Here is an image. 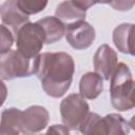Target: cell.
<instances>
[{
  "mask_svg": "<svg viewBox=\"0 0 135 135\" xmlns=\"http://www.w3.org/2000/svg\"><path fill=\"white\" fill-rule=\"evenodd\" d=\"M74 71V60L68 53H42L36 57L35 75L41 81L44 92L51 97L59 98L66 93Z\"/></svg>",
  "mask_w": 135,
  "mask_h": 135,
  "instance_id": "obj_1",
  "label": "cell"
},
{
  "mask_svg": "<svg viewBox=\"0 0 135 135\" xmlns=\"http://www.w3.org/2000/svg\"><path fill=\"white\" fill-rule=\"evenodd\" d=\"M110 79V96L113 108L121 112L133 109L135 105L134 80L129 66L123 62L117 63Z\"/></svg>",
  "mask_w": 135,
  "mask_h": 135,
  "instance_id": "obj_2",
  "label": "cell"
},
{
  "mask_svg": "<svg viewBox=\"0 0 135 135\" xmlns=\"http://www.w3.org/2000/svg\"><path fill=\"white\" fill-rule=\"evenodd\" d=\"M35 58H26L18 50L0 53V79L12 80L35 74Z\"/></svg>",
  "mask_w": 135,
  "mask_h": 135,
  "instance_id": "obj_3",
  "label": "cell"
},
{
  "mask_svg": "<svg viewBox=\"0 0 135 135\" xmlns=\"http://www.w3.org/2000/svg\"><path fill=\"white\" fill-rule=\"evenodd\" d=\"M15 35L17 50L26 58L37 57L45 43L43 28L38 22H26Z\"/></svg>",
  "mask_w": 135,
  "mask_h": 135,
  "instance_id": "obj_4",
  "label": "cell"
},
{
  "mask_svg": "<svg viewBox=\"0 0 135 135\" xmlns=\"http://www.w3.org/2000/svg\"><path fill=\"white\" fill-rule=\"evenodd\" d=\"M89 104L80 94H71L60 103V115L64 126L76 130L88 115Z\"/></svg>",
  "mask_w": 135,
  "mask_h": 135,
  "instance_id": "obj_5",
  "label": "cell"
},
{
  "mask_svg": "<svg viewBox=\"0 0 135 135\" xmlns=\"http://www.w3.org/2000/svg\"><path fill=\"white\" fill-rule=\"evenodd\" d=\"M64 35L69 44L75 50H85L90 47L96 37L94 27L84 20L65 24Z\"/></svg>",
  "mask_w": 135,
  "mask_h": 135,
  "instance_id": "obj_6",
  "label": "cell"
},
{
  "mask_svg": "<svg viewBox=\"0 0 135 135\" xmlns=\"http://www.w3.org/2000/svg\"><path fill=\"white\" fill-rule=\"evenodd\" d=\"M47 110L41 105H32L22 111L21 133L33 134L42 131L49 123Z\"/></svg>",
  "mask_w": 135,
  "mask_h": 135,
  "instance_id": "obj_7",
  "label": "cell"
},
{
  "mask_svg": "<svg viewBox=\"0 0 135 135\" xmlns=\"http://www.w3.org/2000/svg\"><path fill=\"white\" fill-rule=\"evenodd\" d=\"M95 72L105 80H110L117 66V54L108 44L100 45L93 58Z\"/></svg>",
  "mask_w": 135,
  "mask_h": 135,
  "instance_id": "obj_8",
  "label": "cell"
},
{
  "mask_svg": "<svg viewBox=\"0 0 135 135\" xmlns=\"http://www.w3.org/2000/svg\"><path fill=\"white\" fill-rule=\"evenodd\" d=\"M0 17L3 24L15 34L23 24L28 22V15L20 9L17 0H6L0 6Z\"/></svg>",
  "mask_w": 135,
  "mask_h": 135,
  "instance_id": "obj_9",
  "label": "cell"
},
{
  "mask_svg": "<svg viewBox=\"0 0 135 135\" xmlns=\"http://www.w3.org/2000/svg\"><path fill=\"white\" fill-rule=\"evenodd\" d=\"M103 91V82L96 72H88L82 75L79 82V93L84 99H95Z\"/></svg>",
  "mask_w": 135,
  "mask_h": 135,
  "instance_id": "obj_10",
  "label": "cell"
},
{
  "mask_svg": "<svg viewBox=\"0 0 135 135\" xmlns=\"http://www.w3.org/2000/svg\"><path fill=\"white\" fill-rule=\"evenodd\" d=\"M133 34L134 25L132 23H122L115 27L113 32V42L119 52L134 55Z\"/></svg>",
  "mask_w": 135,
  "mask_h": 135,
  "instance_id": "obj_11",
  "label": "cell"
},
{
  "mask_svg": "<svg viewBox=\"0 0 135 135\" xmlns=\"http://www.w3.org/2000/svg\"><path fill=\"white\" fill-rule=\"evenodd\" d=\"M22 111L9 108L2 112L0 120V135H18L21 133Z\"/></svg>",
  "mask_w": 135,
  "mask_h": 135,
  "instance_id": "obj_12",
  "label": "cell"
},
{
  "mask_svg": "<svg viewBox=\"0 0 135 135\" xmlns=\"http://www.w3.org/2000/svg\"><path fill=\"white\" fill-rule=\"evenodd\" d=\"M37 22L43 28L46 44L55 43L63 37L64 31H65V24L61 20H59L57 17L47 16L45 18L38 20Z\"/></svg>",
  "mask_w": 135,
  "mask_h": 135,
  "instance_id": "obj_13",
  "label": "cell"
},
{
  "mask_svg": "<svg viewBox=\"0 0 135 135\" xmlns=\"http://www.w3.org/2000/svg\"><path fill=\"white\" fill-rule=\"evenodd\" d=\"M56 17L61 20L63 23H71L78 20H84L86 13L85 11L77 7L71 0L61 2L56 8Z\"/></svg>",
  "mask_w": 135,
  "mask_h": 135,
  "instance_id": "obj_14",
  "label": "cell"
},
{
  "mask_svg": "<svg viewBox=\"0 0 135 135\" xmlns=\"http://www.w3.org/2000/svg\"><path fill=\"white\" fill-rule=\"evenodd\" d=\"M79 131L88 135H107V126L103 117L96 113H88L79 126Z\"/></svg>",
  "mask_w": 135,
  "mask_h": 135,
  "instance_id": "obj_15",
  "label": "cell"
},
{
  "mask_svg": "<svg viewBox=\"0 0 135 135\" xmlns=\"http://www.w3.org/2000/svg\"><path fill=\"white\" fill-rule=\"evenodd\" d=\"M103 118L107 126V134L110 135L127 134L134 127V117L130 121H126L121 115L112 113L105 115Z\"/></svg>",
  "mask_w": 135,
  "mask_h": 135,
  "instance_id": "obj_16",
  "label": "cell"
},
{
  "mask_svg": "<svg viewBox=\"0 0 135 135\" xmlns=\"http://www.w3.org/2000/svg\"><path fill=\"white\" fill-rule=\"evenodd\" d=\"M20 9L26 15L38 14L43 11L49 0H17Z\"/></svg>",
  "mask_w": 135,
  "mask_h": 135,
  "instance_id": "obj_17",
  "label": "cell"
},
{
  "mask_svg": "<svg viewBox=\"0 0 135 135\" xmlns=\"http://www.w3.org/2000/svg\"><path fill=\"white\" fill-rule=\"evenodd\" d=\"M14 44V35L12 31L3 25L0 24V53H5L12 49Z\"/></svg>",
  "mask_w": 135,
  "mask_h": 135,
  "instance_id": "obj_18",
  "label": "cell"
},
{
  "mask_svg": "<svg viewBox=\"0 0 135 135\" xmlns=\"http://www.w3.org/2000/svg\"><path fill=\"white\" fill-rule=\"evenodd\" d=\"M134 2L135 0H113L110 3V5L116 11L126 12V11H130L134 6Z\"/></svg>",
  "mask_w": 135,
  "mask_h": 135,
  "instance_id": "obj_19",
  "label": "cell"
},
{
  "mask_svg": "<svg viewBox=\"0 0 135 135\" xmlns=\"http://www.w3.org/2000/svg\"><path fill=\"white\" fill-rule=\"evenodd\" d=\"M77 7H79L82 11H86L91 6L99 3V0H71Z\"/></svg>",
  "mask_w": 135,
  "mask_h": 135,
  "instance_id": "obj_20",
  "label": "cell"
},
{
  "mask_svg": "<svg viewBox=\"0 0 135 135\" xmlns=\"http://www.w3.org/2000/svg\"><path fill=\"white\" fill-rule=\"evenodd\" d=\"M69 132H70V130H69V128L66 127V126H61V124H54V126H52V127H50L49 128V130H47V134H50V133H54V134H69Z\"/></svg>",
  "mask_w": 135,
  "mask_h": 135,
  "instance_id": "obj_21",
  "label": "cell"
},
{
  "mask_svg": "<svg viewBox=\"0 0 135 135\" xmlns=\"http://www.w3.org/2000/svg\"><path fill=\"white\" fill-rule=\"evenodd\" d=\"M6 97H7V89H6V85L4 84V82L2 81V79H0V107L4 103Z\"/></svg>",
  "mask_w": 135,
  "mask_h": 135,
  "instance_id": "obj_22",
  "label": "cell"
},
{
  "mask_svg": "<svg viewBox=\"0 0 135 135\" xmlns=\"http://www.w3.org/2000/svg\"><path fill=\"white\" fill-rule=\"evenodd\" d=\"M113 0H99V3H104V4H110Z\"/></svg>",
  "mask_w": 135,
  "mask_h": 135,
  "instance_id": "obj_23",
  "label": "cell"
}]
</instances>
